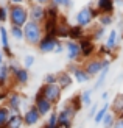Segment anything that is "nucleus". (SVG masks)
<instances>
[{
	"label": "nucleus",
	"mask_w": 123,
	"mask_h": 128,
	"mask_svg": "<svg viewBox=\"0 0 123 128\" xmlns=\"http://www.w3.org/2000/svg\"><path fill=\"white\" fill-rule=\"evenodd\" d=\"M100 16H101L100 11L95 8L94 3L84 5L83 8L78 10V12L75 14V25L81 27L83 30H89V28L94 25V20H95V19L98 20Z\"/></svg>",
	"instance_id": "nucleus-1"
},
{
	"label": "nucleus",
	"mask_w": 123,
	"mask_h": 128,
	"mask_svg": "<svg viewBox=\"0 0 123 128\" xmlns=\"http://www.w3.org/2000/svg\"><path fill=\"white\" fill-rule=\"evenodd\" d=\"M42 38H44L42 24H37V22H33V20H28L25 24V27H23V41L27 42L28 46L37 47Z\"/></svg>",
	"instance_id": "nucleus-2"
},
{
	"label": "nucleus",
	"mask_w": 123,
	"mask_h": 128,
	"mask_svg": "<svg viewBox=\"0 0 123 128\" xmlns=\"http://www.w3.org/2000/svg\"><path fill=\"white\" fill-rule=\"evenodd\" d=\"M111 64H112V60H109V58H98V56L95 55L94 58L86 60L83 62V69L87 72V75L90 76V78H97V75H98L105 67H111Z\"/></svg>",
	"instance_id": "nucleus-3"
},
{
	"label": "nucleus",
	"mask_w": 123,
	"mask_h": 128,
	"mask_svg": "<svg viewBox=\"0 0 123 128\" xmlns=\"http://www.w3.org/2000/svg\"><path fill=\"white\" fill-rule=\"evenodd\" d=\"M76 114H78V111L73 108V105L70 103V100H67L62 105L61 110L58 111V126L59 128H72Z\"/></svg>",
	"instance_id": "nucleus-4"
},
{
	"label": "nucleus",
	"mask_w": 123,
	"mask_h": 128,
	"mask_svg": "<svg viewBox=\"0 0 123 128\" xmlns=\"http://www.w3.org/2000/svg\"><path fill=\"white\" fill-rule=\"evenodd\" d=\"M8 20L11 22V25L16 27H25V24L30 20L28 16V6L25 5H9V17Z\"/></svg>",
	"instance_id": "nucleus-5"
},
{
	"label": "nucleus",
	"mask_w": 123,
	"mask_h": 128,
	"mask_svg": "<svg viewBox=\"0 0 123 128\" xmlns=\"http://www.w3.org/2000/svg\"><path fill=\"white\" fill-rule=\"evenodd\" d=\"M37 91H39L42 94V97H45L53 106H56L62 98V89L59 88V84H56V83L55 84H42Z\"/></svg>",
	"instance_id": "nucleus-6"
},
{
	"label": "nucleus",
	"mask_w": 123,
	"mask_h": 128,
	"mask_svg": "<svg viewBox=\"0 0 123 128\" xmlns=\"http://www.w3.org/2000/svg\"><path fill=\"white\" fill-rule=\"evenodd\" d=\"M64 48H66V58L69 62H78L83 64V55H81V47H80V42L72 41V39H67L64 41Z\"/></svg>",
	"instance_id": "nucleus-7"
},
{
	"label": "nucleus",
	"mask_w": 123,
	"mask_h": 128,
	"mask_svg": "<svg viewBox=\"0 0 123 128\" xmlns=\"http://www.w3.org/2000/svg\"><path fill=\"white\" fill-rule=\"evenodd\" d=\"M23 102H25V95H22L17 91H9L8 98H6V106L9 108L11 114H20Z\"/></svg>",
	"instance_id": "nucleus-8"
},
{
	"label": "nucleus",
	"mask_w": 123,
	"mask_h": 128,
	"mask_svg": "<svg viewBox=\"0 0 123 128\" xmlns=\"http://www.w3.org/2000/svg\"><path fill=\"white\" fill-rule=\"evenodd\" d=\"M61 39H58L56 36H48V34H44V38L41 39L39 46H37V50L39 53L42 55H50V53H55V48L56 46L59 44Z\"/></svg>",
	"instance_id": "nucleus-9"
},
{
	"label": "nucleus",
	"mask_w": 123,
	"mask_h": 128,
	"mask_svg": "<svg viewBox=\"0 0 123 128\" xmlns=\"http://www.w3.org/2000/svg\"><path fill=\"white\" fill-rule=\"evenodd\" d=\"M33 105L36 106V110L39 111V114H41L42 117H47L48 114L55 110V106L51 105V103H50V102L45 98V97H42V94H41L39 91H37V92H36V95H34Z\"/></svg>",
	"instance_id": "nucleus-10"
},
{
	"label": "nucleus",
	"mask_w": 123,
	"mask_h": 128,
	"mask_svg": "<svg viewBox=\"0 0 123 128\" xmlns=\"http://www.w3.org/2000/svg\"><path fill=\"white\" fill-rule=\"evenodd\" d=\"M80 47H81V55H83V60H90L97 55V46L95 42L89 38V34H86L80 41Z\"/></svg>",
	"instance_id": "nucleus-11"
},
{
	"label": "nucleus",
	"mask_w": 123,
	"mask_h": 128,
	"mask_svg": "<svg viewBox=\"0 0 123 128\" xmlns=\"http://www.w3.org/2000/svg\"><path fill=\"white\" fill-rule=\"evenodd\" d=\"M23 125L25 126H34V125H37L41 122V119H42V116L39 114V111L36 110V106L34 105H31V106H28L27 110L23 111Z\"/></svg>",
	"instance_id": "nucleus-12"
},
{
	"label": "nucleus",
	"mask_w": 123,
	"mask_h": 128,
	"mask_svg": "<svg viewBox=\"0 0 123 128\" xmlns=\"http://www.w3.org/2000/svg\"><path fill=\"white\" fill-rule=\"evenodd\" d=\"M28 16L30 20L37 22V24H44L47 14H45V6L42 5H36V3H30L28 5Z\"/></svg>",
	"instance_id": "nucleus-13"
},
{
	"label": "nucleus",
	"mask_w": 123,
	"mask_h": 128,
	"mask_svg": "<svg viewBox=\"0 0 123 128\" xmlns=\"http://www.w3.org/2000/svg\"><path fill=\"white\" fill-rule=\"evenodd\" d=\"M95 8L100 11V14H112V16L117 10L114 0H95Z\"/></svg>",
	"instance_id": "nucleus-14"
},
{
	"label": "nucleus",
	"mask_w": 123,
	"mask_h": 128,
	"mask_svg": "<svg viewBox=\"0 0 123 128\" xmlns=\"http://www.w3.org/2000/svg\"><path fill=\"white\" fill-rule=\"evenodd\" d=\"M56 76H58L56 84H59V88L62 89V91L69 89V88L75 83V81H73V76L70 75L67 70H61V72H56Z\"/></svg>",
	"instance_id": "nucleus-15"
},
{
	"label": "nucleus",
	"mask_w": 123,
	"mask_h": 128,
	"mask_svg": "<svg viewBox=\"0 0 123 128\" xmlns=\"http://www.w3.org/2000/svg\"><path fill=\"white\" fill-rule=\"evenodd\" d=\"M89 31H90L89 38H90L94 42H101V41H105L106 36H108V30L103 28V27H100L98 24H97V25H92V27L89 28Z\"/></svg>",
	"instance_id": "nucleus-16"
},
{
	"label": "nucleus",
	"mask_w": 123,
	"mask_h": 128,
	"mask_svg": "<svg viewBox=\"0 0 123 128\" xmlns=\"http://www.w3.org/2000/svg\"><path fill=\"white\" fill-rule=\"evenodd\" d=\"M111 112L114 114L117 119L123 117V94H117L111 102Z\"/></svg>",
	"instance_id": "nucleus-17"
},
{
	"label": "nucleus",
	"mask_w": 123,
	"mask_h": 128,
	"mask_svg": "<svg viewBox=\"0 0 123 128\" xmlns=\"http://www.w3.org/2000/svg\"><path fill=\"white\" fill-rule=\"evenodd\" d=\"M119 39H120V34H119V31L117 30H109V33L106 36V39H105V46L109 48V50H112V52H115V50L119 48Z\"/></svg>",
	"instance_id": "nucleus-18"
},
{
	"label": "nucleus",
	"mask_w": 123,
	"mask_h": 128,
	"mask_svg": "<svg viewBox=\"0 0 123 128\" xmlns=\"http://www.w3.org/2000/svg\"><path fill=\"white\" fill-rule=\"evenodd\" d=\"M11 78H12V81H14V83H17V84L25 86L30 81V70L25 69V67H20L14 75L11 76Z\"/></svg>",
	"instance_id": "nucleus-19"
},
{
	"label": "nucleus",
	"mask_w": 123,
	"mask_h": 128,
	"mask_svg": "<svg viewBox=\"0 0 123 128\" xmlns=\"http://www.w3.org/2000/svg\"><path fill=\"white\" fill-rule=\"evenodd\" d=\"M72 76H73V81H76L78 84H86V83H89L90 80H92V78H90V76L87 75L86 70L83 69V64H81V66L72 74Z\"/></svg>",
	"instance_id": "nucleus-20"
},
{
	"label": "nucleus",
	"mask_w": 123,
	"mask_h": 128,
	"mask_svg": "<svg viewBox=\"0 0 123 128\" xmlns=\"http://www.w3.org/2000/svg\"><path fill=\"white\" fill-rule=\"evenodd\" d=\"M109 69H111V67H105L98 75H97L95 83H94V86H92V91H100V89L105 86L106 78H108V75H109Z\"/></svg>",
	"instance_id": "nucleus-21"
},
{
	"label": "nucleus",
	"mask_w": 123,
	"mask_h": 128,
	"mask_svg": "<svg viewBox=\"0 0 123 128\" xmlns=\"http://www.w3.org/2000/svg\"><path fill=\"white\" fill-rule=\"evenodd\" d=\"M109 111H111V103H109V102H106V103H103V105L98 108V111H97L95 117H94V124H95V125H101L103 119H105V116H106Z\"/></svg>",
	"instance_id": "nucleus-22"
},
{
	"label": "nucleus",
	"mask_w": 123,
	"mask_h": 128,
	"mask_svg": "<svg viewBox=\"0 0 123 128\" xmlns=\"http://www.w3.org/2000/svg\"><path fill=\"white\" fill-rule=\"evenodd\" d=\"M86 36V30H83L78 25H70V30H69V39L80 42L83 38Z\"/></svg>",
	"instance_id": "nucleus-23"
},
{
	"label": "nucleus",
	"mask_w": 123,
	"mask_h": 128,
	"mask_svg": "<svg viewBox=\"0 0 123 128\" xmlns=\"http://www.w3.org/2000/svg\"><path fill=\"white\" fill-rule=\"evenodd\" d=\"M92 94H94L92 88H90V89H84V91L80 94L81 105H83L84 108H90V106H92V103H94V100H92Z\"/></svg>",
	"instance_id": "nucleus-24"
},
{
	"label": "nucleus",
	"mask_w": 123,
	"mask_h": 128,
	"mask_svg": "<svg viewBox=\"0 0 123 128\" xmlns=\"http://www.w3.org/2000/svg\"><path fill=\"white\" fill-rule=\"evenodd\" d=\"M23 126V116L22 114H11L6 124V128H22Z\"/></svg>",
	"instance_id": "nucleus-25"
},
{
	"label": "nucleus",
	"mask_w": 123,
	"mask_h": 128,
	"mask_svg": "<svg viewBox=\"0 0 123 128\" xmlns=\"http://www.w3.org/2000/svg\"><path fill=\"white\" fill-rule=\"evenodd\" d=\"M11 117V111L6 105H0V128H6V124Z\"/></svg>",
	"instance_id": "nucleus-26"
},
{
	"label": "nucleus",
	"mask_w": 123,
	"mask_h": 128,
	"mask_svg": "<svg viewBox=\"0 0 123 128\" xmlns=\"http://www.w3.org/2000/svg\"><path fill=\"white\" fill-rule=\"evenodd\" d=\"M114 22H115V17H114L112 14H101V16L98 17V20H97V24H98L100 27L106 28V30H108L109 27H112Z\"/></svg>",
	"instance_id": "nucleus-27"
},
{
	"label": "nucleus",
	"mask_w": 123,
	"mask_h": 128,
	"mask_svg": "<svg viewBox=\"0 0 123 128\" xmlns=\"http://www.w3.org/2000/svg\"><path fill=\"white\" fill-rule=\"evenodd\" d=\"M45 14H47V19H55V20H58V19L61 17V10L58 8V6H55L53 3H48L45 6Z\"/></svg>",
	"instance_id": "nucleus-28"
},
{
	"label": "nucleus",
	"mask_w": 123,
	"mask_h": 128,
	"mask_svg": "<svg viewBox=\"0 0 123 128\" xmlns=\"http://www.w3.org/2000/svg\"><path fill=\"white\" fill-rule=\"evenodd\" d=\"M11 80V74H9V69H8V64H2L0 66V88H3L6 83Z\"/></svg>",
	"instance_id": "nucleus-29"
},
{
	"label": "nucleus",
	"mask_w": 123,
	"mask_h": 128,
	"mask_svg": "<svg viewBox=\"0 0 123 128\" xmlns=\"http://www.w3.org/2000/svg\"><path fill=\"white\" fill-rule=\"evenodd\" d=\"M8 33H9V36H11L14 41H17V42L23 41V28H22V27H16V25H11L9 30H8Z\"/></svg>",
	"instance_id": "nucleus-30"
},
{
	"label": "nucleus",
	"mask_w": 123,
	"mask_h": 128,
	"mask_svg": "<svg viewBox=\"0 0 123 128\" xmlns=\"http://www.w3.org/2000/svg\"><path fill=\"white\" fill-rule=\"evenodd\" d=\"M97 56L98 58H109V60H112L115 53L112 52V50H109L106 46H98L97 47Z\"/></svg>",
	"instance_id": "nucleus-31"
},
{
	"label": "nucleus",
	"mask_w": 123,
	"mask_h": 128,
	"mask_svg": "<svg viewBox=\"0 0 123 128\" xmlns=\"http://www.w3.org/2000/svg\"><path fill=\"white\" fill-rule=\"evenodd\" d=\"M47 128H56L58 126V111L53 110L48 116H47V122L44 124Z\"/></svg>",
	"instance_id": "nucleus-32"
},
{
	"label": "nucleus",
	"mask_w": 123,
	"mask_h": 128,
	"mask_svg": "<svg viewBox=\"0 0 123 128\" xmlns=\"http://www.w3.org/2000/svg\"><path fill=\"white\" fill-rule=\"evenodd\" d=\"M115 120H117V117H115L114 114L109 111L106 116H105V119H103L101 126H103V128H112V126H114V124H115Z\"/></svg>",
	"instance_id": "nucleus-33"
},
{
	"label": "nucleus",
	"mask_w": 123,
	"mask_h": 128,
	"mask_svg": "<svg viewBox=\"0 0 123 128\" xmlns=\"http://www.w3.org/2000/svg\"><path fill=\"white\" fill-rule=\"evenodd\" d=\"M50 3H53L58 8L62 10H72L73 8V0H51Z\"/></svg>",
	"instance_id": "nucleus-34"
},
{
	"label": "nucleus",
	"mask_w": 123,
	"mask_h": 128,
	"mask_svg": "<svg viewBox=\"0 0 123 128\" xmlns=\"http://www.w3.org/2000/svg\"><path fill=\"white\" fill-rule=\"evenodd\" d=\"M34 61H36V58L33 55H25L23 58H22V67H25V69H31L34 66Z\"/></svg>",
	"instance_id": "nucleus-35"
},
{
	"label": "nucleus",
	"mask_w": 123,
	"mask_h": 128,
	"mask_svg": "<svg viewBox=\"0 0 123 128\" xmlns=\"http://www.w3.org/2000/svg\"><path fill=\"white\" fill-rule=\"evenodd\" d=\"M9 17V6H0V22H6Z\"/></svg>",
	"instance_id": "nucleus-36"
},
{
	"label": "nucleus",
	"mask_w": 123,
	"mask_h": 128,
	"mask_svg": "<svg viewBox=\"0 0 123 128\" xmlns=\"http://www.w3.org/2000/svg\"><path fill=\"white\" fill-rule=\"evenodd\" d=\"M56 81H58V76L53 72H50V74H47L44 76V84H55Z\"/></svg>",
	"instance_id": "nucleus-37"
},
{
	"label": "nucleus",
	"mask_w": 123,
	"mask_h": 128,
	"mask_svg": "<svg viewBox=\"0 0 123 128\" xmlns=\"http://www.w3.org/2000/svg\"><path fill=\"white\" fill-rule=\"evenodd\" d=\"M98 103H92V106L89 108V111H87V117H90V119H94L95 117V114H97V111H98Z\"/></svg>",
	"instance_id": "nucleus-38"
},
{
	"label": "nucleus",
	"mask_w": 123,
	"mask_h": 128,
	"mask_svg": "<svg viewBox=\"0 0 123 128\" xmlns=\"http://www.w3.org/2000/svg\"><path fill=\"white\" fill-rule=\"evenodd\" d=\"M64 52H66V48H64V41H59V44H58L56 48H55V55H61Z\"/></svg>",
	"instance_id": "nucleus-39"
},
{
	"label": "nucleus",
	"mask_w": 123,
	"mask_h": 128,
	"mask_svg": "<svg viewBox=\"0 0 123 128\" xmlns=\"http://www.w3.org/2000/svg\"><path fill=\"white\" fill-rule=\"evenodd\" d=\"M9 5H25V3H31V0H8Z\"/></svg>",
	"instance_id": "nucleus-40"
},
{
	"label": "nucleus",
	"mask_w": 123,
	"mask_h": 128,
	"mask_svg": "<svg viewBox=\"0 0 123 128\" xmlns=\"http://www.w3.org/2000/svg\"><path fill=\"white\" fill-rule=\"evenodd\" d=\"M51 0H31V3H36V5H42V6H47Z\"/></svg>",
	"instance_id": "nucleus-41"
},
{
	"label": "nucleus",
	"mask_w": 123,
	"mask_h": 128,
	"mask_svg": "<svg viewBox=\"0 0 123 128\" xmlns=\"http://www.w3.org/2000/svg\"><path fill=\"white\" fill-rule=\"evenodd\" d=\"M101 102L103 103H106V102H109V91H103V94H101Z\"/></svg>",
	"instance_id": "nucleus-42"
},
{
	"label": "nucleus",
	"mask_w": 123,
	"mask_h": 128,
	"mask_svg": "<svg viewBox=\"0 0 123 128\" xmlns=\"http://www.w3.org/2000/svg\"><path fill=\"white\" fill-rule=\"evenodd\" d=\"M112 128H123V117H120V119L115 120V124H114Z\"/></svg>",
	"instance_id": "nucleus-43"
},
{
	"label": "nucleus",
	"mask_w": 123,
	"mask_h": 128,
	"mask_svg": "<svg viewBox=\"0 0 123 128\" xmlns=\"http://www.w3.org/2000/svg\"><path fill=\"white\" fill-rule=\"evenodd\" d=\"M6 58H5V53H3V50H0V66H2V64H5L6 61H5Z\"/></svg>",
	"instance_id": "nucleus-44"
},
{
	"label": "nucleus",
	"mask_w": 123,
	"mask_h": 128,
	"mask_svg": "<svg viewBox=\"0 0 123 128\" xmlns=\"http://www.w3.org/2000/svg\"><path fill=\"white\" fill-rule=\"evenodd\" d=\"M115 8H123V0H114Z\"/></svg>",
	"instance_id": "nucleus-45"
},
{
	"label": "nucleus",
	"mask_w": 123,
	"mask_h": 128,
	"mask_svg": "<svg viewBox=\"0 0 123 128\" xmlns=\"http://www.w3.org/2000/svg\"><path fill=\"white\" fill-rule=\"evenodd\" d=\"M42 128H47V126H45V125H44V126H42Z\"/></svg>",
	"instance_id": "nucleus-46"
},
{
	"label": "nucleus",
	"mask_w": 123,
	"mask_h": 128,
	"mask_svg": "<svg viewBox=\"0 0 123 128\" xmlns=\"http://www.w3.org/2000/svg\"><path fill=\"white\" fill-rule=\"evenodd\" d=\"M78 128H83V126H78Z\"/></svg>",
	"instance_id": "nucleus-47"
},
{
	"label": "nucleus",
	"mask_w": 123,
	"mask_h": 128,
	"mask_svg": "<svg viewBox=\"0 0 123 128\" xmlns=\"http://www.w3.org/2000/svg\"><path fill=\"white\" fill-rule=\"evenodd\" d=\"M0 24H2V22H0Z\"/></svg>",
	"instance_id": "nucleus-48"
},
{
	"label": "nucleus",
	"mask_w": 123,
	"mask_h": 128,
	"mask_svg": "<svg viewBox=\"0 0 123 128\" xmlns=\"http://www.w3.org/2000/svg\"><path fill=\"white\" fill-rule=\"evenodd\" d=\"M0 25H2V24H0Z\"/></svg>",
	"instance_id": "nucleus-49"
}]
</instances>
